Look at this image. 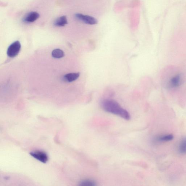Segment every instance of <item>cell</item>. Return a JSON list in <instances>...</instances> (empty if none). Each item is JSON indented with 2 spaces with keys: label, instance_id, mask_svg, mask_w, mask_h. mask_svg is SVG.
Returning <instances> with one entry per match:
<instances>
[{
  "label": "cell",
  "instance_id": "cell-2",
  "mask_svg": "<svg viewBox=\"0 0 186 186\" xmlns=\"http://www.w3.org/2000/svg\"><path fill=\"white\" fill-rule=\"evenodd\" d=\"M21 44L18 41L12 43L7 51V55L10 58H14L18 54L21 49Z\"/></svg>",
  "mask_w": 186,
  "mask_h": 186
},
{
  "label": "cell",
  "instance_id": "cell-11",
  "mask_svg": "<svg viewBox=\"0 0 186 186\" xmlns=\"http://www.w3.org/2000/svg\"><path fill=\"white\" fill-rule=\"evenodd\" d=\"M179 151L181 154L186 153V137L183 138L179 146Z\"/></svg>",
  "mask_w": 186,
  "mask_h": 186
},
{
  "label": "cell",
  "instance_id": "cell-3",
  "mask_svg": "<svg viewBox=\"0 0 186 186\" xmlns=\"http://www.w3.org/2000/svg\"><path fill=\"white\" fill-rule=\"evenodd\" d=\"M75 16L77 20L87 24L94 25L98 23V20L96 18L90 16L85 15L81 14H76Z\"/></svg>",
  "mask_w": 186,
  "mask_h": 186
},
{
  "label": "cell",
  "instance_id": "cell-10",
  "mask_svg": "<svg viewBox=\"0 0 186 186\" xmlns=\"http://www.w3.org/2000/svg\"><path fill=\"white\" fill-rule=\"evenodd\" d=\"M52 56L54 58L60 59L64 56V53L60 49H56L52 51Z\"/></svg>",
  "mask_w": 186,
  "mask_h": 186
},
{
  "label": "cell",
  "instance_id": "cell-7",
  "mask_svg": "<svg viewBox=\"0 0 186 186\" xmlns=\"http://www.w3.org/2000/svg\"><path fill=\"white\" fill-rule=\"evenodd\" d=\"M80 76L79 73H71L67 74L64 76V80L68 83L72 82L76 80Z\"/></svg>",
  "mask_w": 186,
  "mask_h": 186
},
{
  "label": "cell",
  "instance_id": "cell-6",
  "mask_svg": "<svg viewBox=\"0 0 186 186\" xmlns=\"http://www.w3.org/2000/svg\"><path fill=\"white\" fill-rule=\"evenodd\" d=\"M40 17L39 14L36 12H31L27 14L23 19V21L27 23H32L34 22Z\"/></svg>",
  "mask_w": 186,
  "mask_h": 186
},
{
  "label": "cell",
  "instance_id": "cell-5",
  "mask_svg": "<svg viewBox=\"0 0 186 186\" xmlns=\"http://www.w3.org/2000/svg\"><path fill=\"white\" fill-rule=\"evenodd\" d=\"M182 74H176L170 79L169 82L170 87L172 88H176L179 87L182 82Z\"/></svg>",
  "mask_w": 186,
  "mask_h": 186
},
{
  "label": "cell",
  "instance_id": "cell-9",
  "mask_svg": "<svg viewBox=\"0 0 186 186\" xmlns=\"http://www.w3.org/2000/svg\"><path fill=\"white\" fill-rule=\"evenodd\" d=\"M68 23L67 18L65 16H63L55 20L54 25L58 27H63Z\"/></svg>",
  "mask_w": 186,
  "mask_h": 186
},
{
  "label": "cell",
  "instance_id": "cell-1",
  "mask_svg": "<svg viewBox=\"0 0 186 186\" xmlns=\"http://www.w3.org/2000/svg\"><path fill=\"white\" fill-rule=\"evenodd\" d=\"M103 110L107 112L115 114L125 120H130L131 117L128 111L123 109L119 103L112 99H104L101 102Z\"/></svg>",
  "mask_w": 186,
  "mask_h": 186
},
{
  "label": "cell",
  "instance_id": "cell-12",
  "mask_svg": "<svg viewBox=\"0 0 186 186\" xmlns=\"http://www.w3.org/2000/svg\"><path fill=\"white\" fill-rule=\"evenodd\" d=\"M78 186H97V184L94 181L90 179H85L81 182Z\"/></svg>",
  "mask_w": 186,
  "mask_h": 186
},
{
  "label": "cell",
  "instance_id": "cell-4",
  "mask_svg": "<svg viewBox=\"0 0 186 186\" xmlns=\"http://www.w3.org/2000/svg\"><path fill=\"white\" fill-rule=\"evenodd\" d=\"M30 155L42 163H46L48 161V157L45 152L42 151H35L30 153Z\"/></svg>",
  "mask_w": 186,
  "mask_h": 186
},
{
  "label": "cell",
  "instance_id": "cell-8",
  "mask_svg": "<svg viewBox=\"0 0 186 186\" xmlns=\"http://www.w3.org/2000/svg\"><path fill=\"white\" fill-rule=\"evenodd\" d=\"M174 139V136L171 134L159 136L155 138V140L158 142H165L172 140Z\"/></svg>",
  "mask_w": 186,
  "mask_h": 186
}]
</instances>
